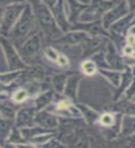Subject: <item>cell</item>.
I'll return each instance as SVG.
<instances>
[{
  "label": "cell",
  "instance_id": "30bf717a",
  "mask_svg": "<svg viewBox=\"0 0 135 148\" xmlns=\"http://www.w3.org/2000/svg\"><path fill=\"white\" fill-rule=\"evenodd\" d=\"M34 108H22L18 112L16 124L18 127H31L34 124Z\"/></svg>",
  "mask_w": 135,
  "mask_h": 148
},
{
  "label": "cell",
  "instance_id": "5b68a950",
  "mask_svg": "<svg viewBox=\"0 0 135 148\" xmlns=\"http://www.w3.org/2000/svg\"><path fill=\"white\" fill-rule=\"evenodd\" d=\"M2 47L5 51V55L7 58V62L8 64L9 71H17V69L26 68V65L22 62L21 58L19 57L18 53L16 52L13 45L8 39H6L2 37Z\"/></svg>",
  "mask_w": 135,
  "mask_h": 148
},
{
  "label": "cell",
  "instance_id": "7c38bea8",
  "mask_svg": "<svg viewBox=\"0 0 135 148\" xmlns=\"http://www.w3.org/2000/svg\"><path fill=\"white\" fill-rule=\"evenodd\" d=\"M102 24L103 22L101 23L99 21L93 22H82V24H77L76 26H74L73 29L83 30L93 35H108Z\"/></svg>",
  "mask_w": 135,
  "mask_h": 148
},
{
  "label": "cell",
  "instance_id": "f1b7e54d",
  "mask_svg": "<svg viewBox=\"0 0 135 148\" xmlns=\"http://www.w3.org/2000/svg\"><path fill=\"white\" fill-rule=\"evenodd\" d=\"M82 69L88 75H93L96 71L95 64L93 61H85L82 64Z\"/></svg>",
  "mask_w": 135,
  "mask_h": 148
},
{
  "label": "cell",
  "instance_id": "bcb514c9",
  "mask_svg": "<svg viewBox=\"0 0 135 148\" xmlns=\"http://www.w3.org/2000/svg\"><path fill=\"white\" fill-rule=\"evenodd\" d=\"M131 34H135V26H133V28L131 30Z\"/></svg>",
  "mask_w": 135,
  "mask_h": 148
},
{
  "label": "cell",
  "instance_id": "ac0fdd59",
  "mask_svg": "<svg viewBox=\"0 0 135 148\" xmlns=\"http://www.w3.org/2000/svg\"><path fill=\"white\" fill-rule=\"evenodd\" d=\"M68 3H69V8H71V21L75 20L79 15H81L82 14L81 12L83 11L87 8V6L80 4L78 1H76V0H68Z\"/></svg>",
  "mask_w": 135,
  "mask_h": 148
},
{
  "label": "cell",
  "instance_id": "8992f818",
  "mask_svg": "<svg viewBox=\"0 0 135 148\" xmlns=\"http://www.w3.org/2000/svg\"><path fill=\"white\" fill-rule=\"evenodd\" d=\"M128 11H129V8L127 6V3L125 1H120L117 7H115L114 8L106 11L104 14L103 26L106 29L111 27L119 18H122L124 15H126Z\"/></svg>",
  "mask_w": 135,
  "mask_h": 148
},
{
  "label": "cell",
  "instance_id": "5bb4252c",
  "mask_svg": "<svg viewBox=\"0 0 135 148\" xmlns=\"http://www.w3.org/2000/svg\"><path fill=\"white\" fill-rule=\"evenodd\" d=\"M103 43V40L100 38H92L86 39L82 42V47H83V55L87 57L93 53H95L96 50L100 48V46Z\"/></svg>",
  "mask_w": 135,
  "mask_h": 148
},
{
  "label": "cell",
  "instance_id": "7dc6e473",
  "mask_svg": "<svg viewBox=\"0 0 135 148\" xmlns=\"http://www.w3.org/2000/svg\"><path fill=\"white\" fill-rule=\"evenodd\" d=\"M132 101H133V102H135V95L132 97Z\"/></svg>",
  "mask_w": 135,
  "mask_h": 148
},
{
  "label": "cell",
  "instance_id": "74e56055",
  "mask_svg": "<svg viewBox=\"0 0 135 148\" xmlns=\"http://www.w3.org/2000/svg\"><path fill=\"white\" fill-rule=\"evenodd\" d=\"M44 146H49V147H59V146H64L62 143H60L57 140H51L49 141L48 143L46 145H44Z\"/></svg>",
  "mask_w": 135,
  "mask_h": 148
},
{
  "label": "cell",
  "instance_id": "4dcf8cb0",
  "mask_svg": "<svg viewBox=\"0 0 135 148\" xmlns=\"http://www.w3.org/2000/svg\"><path fill=\"white\" fill-rule=\"evenodd\" d=\"M1 113H2V116L4 118H6V119H11L13 117H14V109L11 108L10 106H8V105H2V111H1Z\"/></svg>",
  "mask_w": 135,
  "mask_h": 148
},
{
  "label": "cell",
  "instance_id": "3957f363",
  "mask_svg": "<svg viewBox=\"0 0 135 148\" xmlns=\"http://www.w3.org/2000/svg\"><path fill=\"white\" fill-rule=\"evenodd\" d=\"M115 1L108 0H92V5L87 7L80 15L82 22H93L98 21L103 13L108 11L113 7Z\"/></svg>",
  "mask_w": 135,
  "mask_h": 148
},
{
  "label": "cell",
  "instance_id": "4316f807",
  "mask_svg": "<svg viewBox=\"0 0 135 148\" xmlns=\"http://www.w3.org/2000/svg\"><path fill=\"white\" fill-rule=\"evenodd\" d=\"M132 74L130 73V72H127V73L123 74L122 80H121V85H120V88H119V92H118V95H116V98H118L119 95L122 92V91L124 89H126V87L129 85L130 82L132 81Z\"/></svg>",
  "mask_w": 135,
  "mask_h": 148
},
{
  "label": "cell",
  "instance_id": "d6986e66",
  "mask_svg": "<svg viewBox=\"0 0 135 148\" xmlns=\"http://www.w3.org/2000/svg\"><path fill=\"white\" fill-rule=\"evenodd\" d=\"M53 92L52 91H48L45 92L44 94H42L39 95L35 100V106H36V109L40 110L42 108H44L45 106H47L51 101L53 99Z\"/></svg>",
  "mask_w": 135,
  "mask_h": 148
},
{
  "label": "cell",
  "instance_id": "1f68e13d",
  "mask_svg": "<svg viewBox=\"0 0 135 148\" xmlns=\"http://www.w3.org/2000/svg\"><path fill=\"white\" fill-rule=\"evenodd\" d=\"M53 134H41V135H38V136H35L34 138L31 139V142L32 143H37V145H39V143H45L46 141H48L50 138H52Z\"/></svg>",
  "mask_w": 135,
  "mask_h": 148
},
{
  "label": "cell",
  "instance_id": "7bdbcfd3",
  "mask_svg": "<svg viewBox=\"0 0 135 148\" xmlns=\"http://www.w3.org/2000/svg\"><path fill=\"white\" fill-rule=\"evenodd\" d=\"M130 3V7H131V10L135 8V0H128Z\"/></svg>",
  "mask_w": 135,
  "mask_h": 148
},
{
  "label": "cell",
  "instance_id": "603a6c76",
  "mask_svg": "<svg viewBox=\"0 0 135 148\" xmlns=\"http://www.w3.org/2000/svg\"><path fill=\"white\" fill-rule=\"evenodd\" d=\"M12 126V121L9 119H1V133H0V136H1V141L4 142L6 140V138H8V135L10 132V129Z\"/></svg>",
  "mask_w": 135,
  "mask_h": 148
},
{
  "label": "cell",
  "instance_id": "4fadbf2b",
  "mask_svg": "<svg viewBox=\"0 0 135 148\" xmlns=\"http://www.w3.org/2000/svg\"><path fill=\"white\" fill-rule=\"evenodd\" d=\"M52 12L59 27L61 28L62 31L66 32L68 29V21L66 18V15H65V13H64L63 0H58L57 5H56L54 8L52 9Z\"/></svg>",
  "mask_w": 135,
  "mask_h": 148
},
{
  "label": "cell",
  "instance_id": "ee69618b",
  "mask_svg": "<svg viewBox=\"0 0 135 148\" xmlns=\"http://www.w3.org/2000/svg\"><path fill=\"white\" fill-rule=\"evenodd\" d=\"M134 41H135V39H134V36L131 35V36L129 37V42H130V43L134 44Z\"/></svg>",
  "mask_w": 135,
  "mask_h": 148
},
{
  "label": "cell",
  "instance_id": "ba28073f",
  "mask_svg": "<svg viewBox=\"0 0 135 148\" xmlns=\"http://www.w3.org/2000/svg\"><path fill=\"white\" fill-rule=\"evenodd\" d=\"M36 123L40 125V127H43L45 129H55L58 127V120L56 116L48 113L47 111H41V112L37 113L35 116Z\"/></svg>",
  "mask_w": 135,
  "mask_h": 148
},
{
  "label": "cell",
  "instance_id": "9c48e42d",
  "mask_svg": "<svg viewBox=\"0 0 135 148\" xmlns=\"http://www.w3.org/2000/svg\"><path fill=\"white\" fill-rule=\"evenodd\" d=\"M88 38V34L86 32H68L67 34L61 36L57 39L56 43L63 44V45H76L78 43H82Z\"/></svg>",
  "mask_w": 135,
  "mask_h": 148
},
{
  "label": "cell",
  "instance_id": "7a4b0ae2",
  "mask_svg": "<svg viewBox=\"0 0 135 148\" xmlns=\"http://www.w3.org/2000/svg\"><path fill=\"white\" fill-rule=\"evenodd\" d=\"M34 16L30 5H27L25 9L21 15L20 20L17 21L15 26L10 32V36L14 39L22 40L30 34L31 30L34 27Z\"/></svg>",
  "mask_w": 135,
  "mask_h": 148
},
{
  "label": "cell",
  "instance_id": "d4e9b609",
  "mask_svg": "<svg viewBox=\"0 0 135 148\" xmlns=\"http://www.w3.org/2000/svg\"><path fill=\"white\" fill-rule=\"evenodd\" d=\"M101 73L103 74L104 76H106L108 80L113 83L114 86H119L120 84V75L119 73L118 72H115V71H103L102 69Z\"/></svg>",
  "mask_w": 135,
  "mask_h": 148
},
{
  "label": "cell",
  "instance_id": "ffe728a7",
  "mask_svg": "<svg viewBox=\"0 0 135 148\" xmlns=\"http://www.w3.org/2000/svg\"><path fill=\"white\" fill-rule=\"evenodd\" d=\"M133 18H134V13L130 14V15H128L127 17H125V18H121V20H119V21L115 22L114 24L110 27V29H112V31H114L116 32H121L128 27V25L131 23Z\"/></svg>",
  "mask_w": 135,
  "mask_h": 148
},
{
  "label": "cell",
  "instance_id": "277c9868",
  "mask_svg": "<svg viewBox=\"0 0 135 148\" xmlns=\"http://www.w3.org/2000/svg\"><path fill=\"white\" fill-rule=\"evenodd\" d=\"M26 6L27 5L22 3L13 4L7 6L5 10H3L1 20V32L3 34H8L14 24H16L17 20L20 17L21 13L25 9Z\"/></svg>",
  "mask_w": 135,
  "mask_h": 148
},
{
  "label": "cell",
  "instance_id": "83f0119b",
  "mask_svg": "<svg viewBox=\"0 0 135 148\" xmlns=\"http://www.w3.org/2000/svg\"><path fill=\"white\" fill-rule=\"evenodd\" d=\"M21 72L20 71H16V72H11V73H3L1 75V82L2 84H7V83L11 82L14 81L15 79L20 75Z\"/></svg>",
  "mask_w": 135,
  "mask_h": 148
},
{
  "label": "cell",
  "instance_id": "d6a6232c",
  "mask_svg": "<svg viewBox=\"0 0 135 148\" xmlns=\"http://www.w3.org/2000/svg\"><path fill=\"white\" fill-rule=\"evenodd\" d=\"M100 120H101V123L103 125H105V126H112L113 123H114L113 116L108 114V113L104 114L103 116H102Z\"/></svg>",
  "mask_w": 135,
  "mask_h": 148
},
{
  "label": "cell",
  "instance_id": "cb8c5ba5",
  "mask_svg": "<svg viewBox=\"0 0 135 148\" xmlns=\"http://www.w3.org/2000/svg\"><path fill=\"white\" fill-rule=\"evenodd\" d=\"M78 108L81 109V111L82 112L83 116H84L85 119H86L89 122H94L95 120L97 119V117H98V115H97V113H95L94 110H92V109H90V108H88L87 106H85L78 105Z\"/></svg>",
  "mask_w": 135,
  "mask_h": 148
},
{
  "label": "cell",
  "instance_id": "7402d4cb",
  "mask_svg": "<svg viewBox=\"0 0 135 148\" xmlns=\"http://www.w3.org/2000/svg\"><path fill=\"white\" fill-rule=\"evenodd\" d=\"M53 85L56 91L58 92H62L66 86V76L65 75H56L53 78Z\"/></svg>",
  "mask_w": 135,
  "mask_h": 148
},
{
  "label": "cell",
  "instance_id": "f6af8a7d",
  "mask_svg": "<svg viewBox=\"0 0 135 148\" xmlns=\"http://www.w3.org/2000/svg\"><path fill=\"white\" fill-rule=\"evenodd\" d=\"M29 1H31L32 4H35V3H38V2H41L42 0H29Z\"/></svg>",
  "mask_w": 135,
  "mask_h": 148
},
{
  "label": "cell",
  "instance_id": "52a82bcc",
  "mask_svg": "<svg viewBox=\"0 0 135 148\" xmlns=\"http://www.w3.org/2000/svg\"><path fill=\"white\" fill-rule=\"evenodd\" d=\"M40 46H41L40 36L38 34L32 35L31 38H29L25 42L23 46L20 49L21 55L24 58L34 57V55L38 53Z\"/></svg>",
  "mask_w": 135,
  "mask_h": 148
},
{
  "label": "cell",
  "instance_id": "44dd1931",
  "mask_svg": "<svg viewBox=\"0 0 135 148\" xmlns=\"http://www.w3.org/2000/svg\"><path fill=\"white\" fill-rule=\"evenodd\" d=\"M43 128V127H42ZM39 127H34V128H30V129H22L21 130V133L22 135L24 136L26 139H32L35 136L41 135V134H45V133H49L50 131L47 129H42Z\"/></svg>",
  "mask_w": 135,
  "mask_h": 148
},
{
  "label": "cell",
  "instance_id": "836d02e7",
  "mask_svg": "<svg viewBox=\"0 0 135 148\" xmlns=\"http://www.w3.org/2000/svg\"><path fill=\"white\" fill-rule=\"evenodd\" d=\"M27 97V91L26 90H20L18 91L15 95H14V101L17 103H21Z\"/></svg>",
  "mask_w": 135,
  "mask_h": 148
},
{
  "label": "cell",
  "instance_id": "8fae6325",
  "mask_svg": "<svg viewBox=\"0 0 135 148\" xmlns=\"http://www.w3.org/2000/svg\"><path fill=\"white\" fill-rule=\"evenodd\" d=\"M106 61L108 64L116 71H122L125 69L121 58L118 55L113 44H108V55H106Z\"/></svg>",
  "mask_w": 135,
  "mask_h": 148
},
{
  "label": "cell",
  "instance_id": "e575fe53",
  "mask_svg": "<svg viewBox=\"0 0 135 148\" xmlns=\"http://www.w3.org/2000/svg\"><path fill=\"white\" fill-rule=\"evenodd\" d=\"M45 54H46V56H47V57L50 59H52V60H58V53L56 52V51L53 48H51V47H47V48L45 49Z\"/></svg>",
  "mask_w": 135,
  "mask_h": 148
},
{
  "label": "cell",
  "instance_id": "484cf974",
  "mask_svg": "<svg viewBox=\"0 0 135 148\" xmlns=\"http://www.w3.org/2000/svg\"><path fill=\"white\" fill-rule=\"evenodd\" d=\"M26 75L32 79H42L44 77V71L40 66H34L28 69Z\"/></svg>",
  "mask_w": 135,
  "mask_h": 148
},
{
  "label": "cell",
  "instance_id": "6da1fadb",
  "mask_svg": "<svg viewBox=\"0 0 135 148\" xmlns=\"http://www.w3.org/2000/svg\"><path fill=\"white\" fill-rule=\"evenodd\" d=\"M34 11L36 14V18L39 21V24L48 36L58 34L59 32V29L57 25V21L55 17L50 12L49 8L45 3L38 2L34 4Z\"/></svg>",
  "mask_w": 135,
  "mask_h": 148
},
{
  "label": "cell",
  "instance_id": "e0dca14e",
  "mask_svg": "<svg viewBox=\"0 0 135 148\" xmlns=\"http://www.w3.org/2000/svg\"><path fill=\"white\" fill-rule=\"evenodd\" d=\"M135 132V117H127L123 119L122 121V134L124 136H129Z\"/></svg>",
  "mask_w": 135,
  "mask_h": 148
},
{
  "label": "cell",
  "instance_id": "d590c367",
  "mask_svg": "<svg viewBox=\"0 0 135 148\" xmlns=\"http://www.w3.org/2000/svg\"><path fill=\"white\" fill-rule=\"evenodd\" d=\"M0 1H1L2 8H4L5 6H9V5L23 3V2H24V0H0Z\"/></svg>",
  "mask_w": 135,
  "mask_h": 148
},
{
  "label": "cell",
  "instance_id": "b9f144b4",
  "mask_svg": "<svg viewBox=\"0 0 135 148\" xmlns=\"http://www.w3.org/2000/svg\"><path fill=\"white\" fill-rule=\"evenodd\" d=\"M132 52H133V49H132V47H131V46H127V47L124 49V53L125 54H130Z\"/></svg>",
  "mask_w": 135,
  "mask_h": 148
},
{
  "label": "cell",
  "instance_id": "ab89813d",
  "mask_svg": "<svg viewBox=\"0 0 135 148\" xmlns=\"http://www.w3.org/2000/svg\"><path fill=\"white\" fill-rule=\"evenodd\" d=\"M69 102L66 101V100H64V101H61V102H59L58 105V108L59 109H62V108H69Z\"/></svg>",
  "mask_w": 135,
  "mask_h": 148
},
{
  "label": "cell",
  "instance_id": "f35d334b",
  "mask_svg": "<svg viewBox=\"0 0 135 148\" xmlns=\"http://www.w3.org/2000/svg\"><path fill=\"white\" fill-rule=\"evenodd\" d=\"M42 1H43L49 8L53 9L54 7L56 6V5H57V3H58V0H42Z\"/></svg>",
  "mask_w": 135,
  "mask_h": 148
},
{
  "label": "cell",
  "instance_id": "60d3db41",
  "mask_svg": "<svg viewBox=\"0 0 135 148\" xmlns=\"http://www.w3.org/2000/svg\"><path fill=\"white\" fill-rule=\"evenodd\" d=\"M58 61L60 65H62V66H65V65H67L68 64V60L67 58L63 57V56H59L58 57Z\"/></svg>",
  "mask_w": 135,
  "mask_h": 148
},
{
  "label": "cell",
  "instance_id": "8d00e7d4",
  "mask_svg": "<svg viewBox=\"0 0 135 148\" xmlns=\"http://www.w3.org/2000/svg\"><path fill=\"white\" fill-rule=\"evenodd\" d=\"M126 95H127V98H132L135 95V82L127 89Z\"/></svg>",
  "mask_w": 135,
  "mask_h": 148
},
{
  "label": "cell",
  "instance_id": "9a60e30c",
  "mask_svg": "<svg viewBox=\"0 0 135 148\" xmlns=\"http://www.w3.org/2000/svg\"><path fill=\"white\" fill-rule=\"evenodd\" d=\"M78 81H79L78 76H74V75L71 76L67 80L66 86H65V95L73 99L76 97V89H77Z\"/></svg>",
  "mask_w": 135,
  "mask_h": 148
},
{
  "label": "cell",
  "instance_id": "f546056e",
  "mask_svg": "<svg viewBox=\"0 0 135 148\" xmlns=\"http://www.w3.org/2000/svg\"><path fill=\"white\" fill-rule=\"evenodd\" d=\"M21 134L20 132L18 131V130L15 128V129H13V131L10 134V136H9V139H8V142H10V143H23L24 142V140L22 139L21 137Z\"/></svg>",
  "mask_w": 135,
  "mask_h": 148
},
{
  "label": "cell",
  "instance_id": "2e32d148",
  "mask_svg": "<svg viewBox=\"0 0 135 148\" xmlns=\"http://www.w3.org/2000/svg\"><path fill=\"white\" fill-rule=\"evenodd\" d=\"M115 109L129 116H135V104L127 100L118 103L115 106Z\"/></svg>",
  "mask_w": 135,
  "mask_h": 148
}]
</instances>
